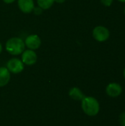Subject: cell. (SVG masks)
Wrapping results in <instances>:
<instances>
[{
  "mask_svg": "<svg viewBox=\"0 0 125 126\" xmlns=\"http://www.w3.org/2000/svg\"><path fill=\"white\" fill-rule=\"evenodd\" d=\"M81 107L84 113L90 117H94L99 112L100 106L98 100L94 97H85L81 100Z\"/></svg>",
  "mask_w": 125,
  "mask_h": 126,
  "instance_id": "6da1fadb",
  "label": "cell"
},
{
  "mask_svg": "<svg viewBox=\"0 0 125 126\" xmlns=\"http://www.w3.org/2000/svg\"><path fill=\"white\" fill-rule=\"evenodd\" d=\"M24 41L18 37H13L7 40L5 48L6 50L13 55H18L25 50Z\"/></svg>",
  "mask_w": 125,
  "mask_h": 126,
  "instance_id": "7a4b0ae2",
  "label": "cell"
},
{
  "mask_svg": "<svg viewBox=\"0 0 125 126\" xmlns=\"http://www.w3.org/2000/svg\"><path fill=\"white\" fill-rule=\"evenodd\" d=\"M93 38L98 42L106 41L111 35L110 30L104 26H97L92 31Z\"/></svg>",
  "mask_w": 125,
  "mask_h": 126,
  "instance_id": "3957f363",
  "label": "cell"
},
{
  "mask_svg": "<svg viewBox=\"0 0 125 126\" xmlns=\"http://www.w3.org/2000/svg\"><path fill=\"white\" fill-rule=\"evenodd\" d=\"M7 69L13 74H18L24 69V64L18 58H14L10 59L7 63Z\"/></svg>",
  "mask_w": 125,
  "mask_h": 126,
  "instance_id": "277c9868",
  "label": "cell"
},
{
  "mask_svg": "<svg viewBox=\"0 0 125 126\" xmlns=\"http://www.w3.org/2000/svg\"><path fill=\"white\" fill-rule=\"evenodd\" d=\"M21 54V61L24 64L32 66L37 62L38 56L34 50L28 49L27 50H24Z\"/></svg>",
  "mask_w": 125,
  "mask_h": 126,
  "instance_id": "5b68a950",
  "label": "cell"
},
{
  "mask_svg": "<svg viewBox=\"0 0 125 126\" xmlns=\"http://www.w3.org/2000/svg\"><path fill=\"white\" fill-rule=\"evenodd\" d=\"M25 46L29 49L32 50L38 49L41 45V38L36 35V34H32L28 35L25 41H24Z\"/></svg>",
  "mask_w": 125,
  "mask_h": 126,
  "instance_id": "8992f818",
  "label": "cell"
},
{
  "mask_svg": "<svg viewBox=\"0 0 125 126\" xmlns=\"http://www.w3.org/2000/svg\"><path fill=\"white\" fill-rule=\"evenodd\" d=\"M122 92V87L117 83H111L106 87V93L111 97H117Z\"/></svg>",
  "mask_w": 125,
  "mask_h": 126,
  "instance_id": "52a82bcc",
  "label": "cell"
},
{
  "mask_svg": "<svg viewBox=\"0 0 125 126\" xmlns=\"http://www.w3.org/2000/svg\"><path fill=\"white\" fill-rule=\"evenodd\" d=\"M18 6L24 13H30L33 11L35 3L33 0H18Z\"/></svg>",
  "mask_w": 125,
  "mask_h": 126,
  "instance_id": "ba28073f",
  "label": "cell"
},
{
  "mask_svg": "<svg viewBox=\"0 0 125 126\" xmlns=\"http://www.w3.org/2000/svg\"><path fill=\"white\" fill-rule=\"evenodd\" d=\"M10 80V72L7 67H0V87L5 86Z\"/></svg>",
  "mask_w": 125,
  "mask_h": 126,
  "instance_id": "9c48e42d",
  "label": "cell"
},
{
  "mask_svg": "<svg viewBox=\"0 0 125 126\" xmlns=\"http://www.w3.org/2000/svg\"><path fill=\"white\" fill-rule=\"evenodd\" d=\"M69 94L71 98H72L73 100H82L85 97V94L81 91V89L77 87L71 88L69 90Z\"/></svg>",
  "mask_w": 125,
  "mask_h": 126,
  "instance_id": "30bf717a",
  "label": "cell"
},
{
  "mask_svg": "<svg viewBox=\"0 0 125 126\" xmlns=\"http://www.w3.org/2000/svg\"><path fill=\"white\" fill-rule=\"evenodd\" d=\"M55 2V0H37V4L38 7H40L43 10L49 9Z\"/></svg>",
  "mask_w": 125,
  "mask_h": 126,
  "instance_id": "8fae6325",
  "label": "cell"
},
{
  "mask_svg": "<svg viewBox=\"0 0 125 126\" xmlns=\"http://www.w3.org/2000/svg\"><path fill=\"white\" fill-rule=\"evenodd\" d=\"M119 123L122 126H125V112H122L119 116Z\"/></svg>",
  "mask_w": 125,
  "mask_h": 126,
  "instance_id": "7c38bea8",
  "label": "cell"
},
{
  "mask_svg": "<svg viewBox=\"0 0 125 126\" xmlns=\"http://www.w3.org/2000/svg\"><path fill=\"white\" fill-rule=\"evenodd\" d=\"M101 3L105 7H110L112 5L113 0H100Z\"/></svg>",
  "mask_w": 125,
  "mask_h": 126,
  "instance_id": "4fadbf2b",
  "label": "cell"
},
{
  "mask_svg": "<svg viewBox=\"0 0 125 126\" xmlns=\"http://www.w3.org/2000/svg\"><path fill=\"white\" fill-rule=\"evenodd\" d=\"M33 12H34V13H35V14H36V15H40V14H41V13H42V12H43V9H41L40 7H34V9H33Z\"/></svg>",
  "mask_w": 125,
  "mask_h": 126,
  "instance_id": "5bb4252c",
  "label": "cell"
},
{
  "mask_svg": "<svg viewBox=\"0 0 125 126\" xmlns=\"http://www.w3.org/2000/svg\"><path fill=\"white\" fill-rule=\"evenodd\" d=\"M15 0H3V1L6 4H11L13 2H14Z\"/></svg>",
  "mask_w": 125,
  "mask_h": 126,
  "instance_id": "9a60e30c",
  "label": "cell"
},
{
  "mask_svg": "<svg viewBox=\"0 0 125 126\" xmlns=\"http://www.w3.org/2000/svg\"><path fill=\"white\" fill-rule=\"evenodd\" d=\"M55 2L59 3V4H62L66 1V0H55Z\"/></svg>",
  "mask_w": 125,
  "mask_h": 126,
  "instance_id": "2e32d148",
  "label": "cell"
},
{
  "mask_svg": "<svg viewBox=\"0 0 125 126\" xmlns=\"http://www.w3.org/2000/svg\"><path fill=\"white\" fill-rule=\"evenodd\" d=\"M1 51H2V45H1V44L0 43V54L1 53Z\"/></svg>",
  "mask_w": 125,
  "mask_h": 126,
  "instance_id": "e0dca14e",
  "label": "cell"
},
{
  "mask_svg": "<svg viewBox=\"0 0 125 126\" xmlns=\"http://www.w3.org/2000/svg\"><path fill=\"white\" fill-rule=\"evenodd\" d=\"M119 1V2H122V3H125V0H117Z\"/></svg>",
  "mask_w": 125,
  "mask_h": 126,
  "instance_id": "ac0fdd59",
  "label": "cell"
},
{
  "mask_svg": "<svg viewBox=\"0 0 125 126\" xmlns=\"http://www.w3.org/2000/svg\"><path fill=\"white\" fill-rule=\"evenodd\" d=\"M123 75H124V78L125 79V68L124 69V71H123Z\"/></svg>",
  "mask_w": 125,
  "mask_h": 126,
  "instance_id": "d6986e66",
  "label": "cell"
},
{
  "mask_svg": "<svg viewBox=\"0 0 125 126\" xmlns=\"http://www.w3.org/2000/svg\"><path fill=\"white\" fill-rule=\"evenodd\" d=\"M124 13H125V8H124Z\"/></svg>",
  "mask_w": 125,
  "mask_h": 126,
  "instance_id": "ffe728a7",
  "label": "cell"
}]
</instances>
